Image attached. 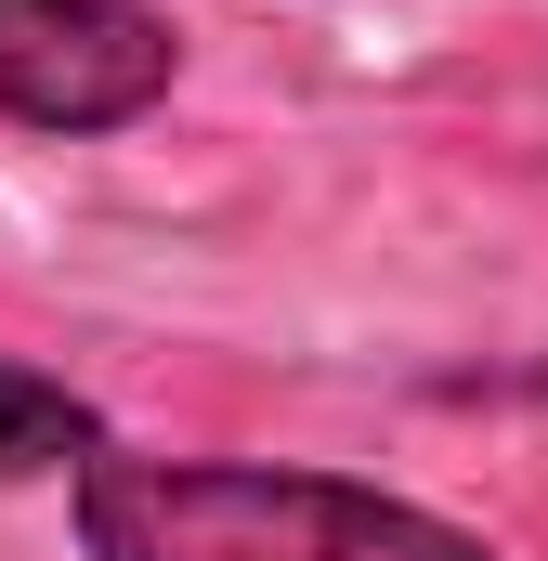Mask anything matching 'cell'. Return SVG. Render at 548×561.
I'll return each mask as SVG.
<instances>
[{
  "label": "cell",
  "mask_w": 548,
  "mask_h": 561,
  "mask_svg": "<svg viewBox=\"0 0 548 561\" xmlns=\"http://www.w3.org/2000/svg\"><path fill=\"white\" fill-rule=\"evenodd\" d=\"M105 444H118V431L92 419L66 379H39V366H13V353H0V483H39V470H66V483H79Z\"/></svg>",
  "instance_id": "3957f363"
},
{
  "label": "cell",
  "mask_w": 548,
  "mask_h": 561,
  "mask_svg": "<svg viewBox=\"0 0 548 561\" xmlns=\"http://www.w3.org/2000/svg\"><path fill=\"white\" fill-rule=\"evenodd\" d=\"M170 79H183V39L144 0H0V131H132L170 105Z\"/></svg>",
  "instance_id": "7a4b0ae2"
},
{
  "label": "cell",
  "mask_w": 548,
  "mask_h": 561,
  "mask_svg": "<svg viewBox=\"0 0 548 561\" xmlns=\"http://www.w3.org/2000/svg\"><path fill=\"white\" fill-rule=\"evenodd\" d=\"M79 549L92 561H496L444 510L379 496L353 470L157 457V444H105L79 470Z\"/></svg>",
  "instance_id": "6da1fadb"
}]
</instances>
